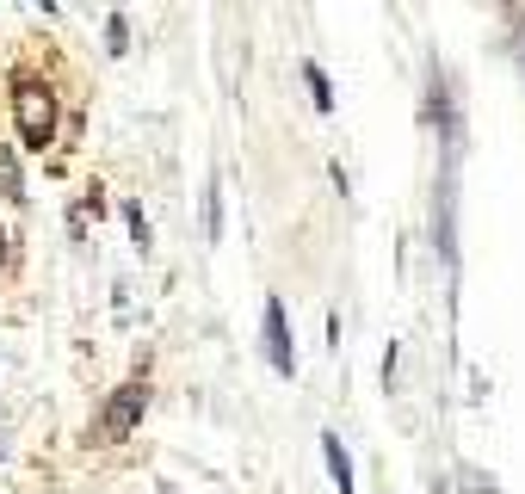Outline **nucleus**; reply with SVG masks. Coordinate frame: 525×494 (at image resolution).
Returning <instances> with one entry per match:
<instances>
[{
  "instance_id": "f257e3e1",
  "label": "nucleus",
  "mask_w": 525,
  "mask_h": 494,
  "mask_svg": "<svg viewBox=\"0 0 525 494\" xmlns=\"http://www.w3.org/2000/svg\"><path fill=\"white\" fill-rule=\"evenodd\" d=\"M19 130H25V143L31 149H44L50 143V130H56V105L44 87H19Z\"/></svg>"
},
{
  "instance_id": "423d86ee",
  "label": "nucleus",
  "mask_w": 525,
  "mask_h": 494,
  "mask_svg": "<svg viewBox=\"0 0 525 494\" xmlns=\"http://www.w3.org/2000/svg\"><path fill=\"white\" fill-rule=\"evenodd\" d=\"M124 217H130V235H136V247H143V241H149V223H143V210H136V204H130V210H124Z\"/></svg>"
},
{
  "instance_id": "f03ea898",
  "label": "nucleus",
  "mask_w": 525,
  "mask_h": 494,
  "mask_svg": "<svg viewBox=\"0 0 525 494\" xmlns=\"http://www.w3.org/2000/svg\"><path fill=\"white\" fill-rule=\"evenodd\" d=\"M143 402H149V390H143V383H124V390H118V402L105 408V420H99V439H124V433L136 427V414H143Z\"/></svg>"
},
{
  "instance_id": "20e7f679",
  "label": "nucleus",
  "mask_w": 525,
  "mask_h": 494,
  "mask_svg": "<svg viewBox=\"0 0 525 494\" xmlns=\"http://www.w3.org/2000/svg\"><path fill=\"white\" fill-rule=\"evenodd\" d=\"M322 451H328V470H334L340 494H353V457H346V445L340 439H322Z\"/></svg>"
},
{
  "instance_id": "39448f33",
  "label": "nucleus",
  "mask_w": 525,
  "mask_h": 494,
  "mask_svg": "<svg viewBox=\"0 0 525 494\" xmlns=\"http://www.w3.org/2000/svg\"><path fill=\"white\" fill-rule=\"evenodd\" d=\"M303 75H309V87H315V105H322V112H328V105H334V93H328V75H322V68H303Z\"/></svg>"
},
{
  "instance_id": "7ed1b4c3",
  "label": "nucleus",
  "mask_w": 525,
  "mask_h": 494,
  "mask_svg": "<svg viewBox=\"0 0 525 494\" xmlns=\"http://www.w3.org/2000/svg\"><path fill=\"white\" fill-rule=\"evenodd\" d=\"M266 359L278 377L297 371V352H291V334H285V303H266Z\"/></svg>"
}]
</instances>
